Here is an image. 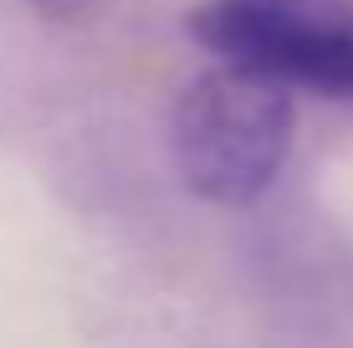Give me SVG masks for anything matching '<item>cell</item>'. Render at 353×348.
I'll return each instance as SVG.
<instances>
[{
  "label": "cell",
  "mask_w": 353,
  "mask_h": 348,
  "mask_svg": "<svg viewBox=\"0 0 353 348\" xmlns=\"http://www.w3.org/2000/svg\"><path fill=\"white\" fill-rule=\"evenodd\" d=\"M185 26L215 62L353 103V0H200Z\"/></svg>",
  "instance_id": "7a4b0ae2"
},
{
  "label": "cell",
  "mask_w": 353,
  "mask_h": 348,
  "mask_svg": "<svg viewBox=\"0 0 353 348\" xmlns=\"http://www.w3.org/2000/svg\"><path fill=\"white\" fill-rule=\"evenodd\" d=\"M26 6L41 21H82V16H92L103 0H26Z\"/></svg>",
  "instance_id": "3957f363"
},
{
  "label": "cell",
  "mask_w": 353,
  "mask_h": 348,
  "mask_svg": "<svg viewBox=\"0 0 353 348\" xmlns=\"http://www.w3.org/2000/svg\"><path fill=\"white\" fill-rule=\"evenodd\" d=\"M297 143V98L261 72L215 62L169 113V159L194 200L246 210L282 179Z\"/></svg>",
  "instance_id": "6da1fadb"
}]
</instances>
